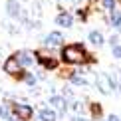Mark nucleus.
Segmentation results:
<instances>
[{
  "label": "nucleus",
  "mask_w": 121,
  "mask_h": 121,
  "mask_svg": "<svg viewBox=\"0 0 121 121\" xmlns=\"http://www.w3.org/2000/svg\"><path fill=\"white\" fill-rule=\"evenodd\" d=\"M62 60H64L65 64H78V65L93 64L91 54H89L82 44H69V46H64V50H62Z\"/></svg>",
  "instance_id": "obj_1"
},
{
  "label": "nucleus",
  "mask_w": 121,
  "mask_h": 121,
  "mask_svg": "<svg viewBox=\"0 0 121 121\" xmlns=\"http://www.w3.org/2000/svg\"><path fill=\"white\" fill-rule=\"evenodd\" d=\"M34 56L38 58V62H40V65H42L44 69H56L58 65H60L58 58H56V56H52L48 50H40V52H36Z\"/></svg>",
  "instance_id": "obj_2"
},
{
  "label": "nucleus",
  "mask_w": 121,
  "mask_h": 121,
  "mask_svg": "<svg viewBox=\"0 0 121 121\" xmlns=\"http://www.w3.org/2000/svg\"><path fill=\"white\" fill-rule=\"evenodd\" d=\"M2 69L6 72L8 75H12V78H16V79H22V75H24V68L18 64V60L14 58V56H10L6 62H4L2 65Z\"/></svg>",
  "instance_id": "obj_3"
},
{
  "label": "nucleus",
  "mask_w": 121,
  "mask_h": 121,
  "mask_svg": "<svg viewBox=\"0 0 121 121\" xmlns=\"http://www.w3.org/2000/svg\"><path fill=\"white\" fill-rule=\"evenodd\" d=\"M12 113H14V117L20 119V121H28V119H32L34 109H32V105H28V103H12Z\"/></svg>",
  "instance_id": "obj_4"
},
{
  "label": "nucleus",
  "mask_w": 121,
  "mask_h": 121,
  "mask_svg": "<svg viewBox=\"0 0 121 121\" xmlns=\"http://www.w3.org/2000/svg\"><path fill=\"white\" fill-rule=\"evenodd\" d=\"M97 85H99V89L103 93H111L115 89V82H113V78L109 73H99L97 75Z\"/></svg>",
  "instance_id": "obj_5"
},
{
  "label": "nucleus",
  "mask_w": 121,
  "mask_h": 121,
  "mask_svg": "<svg viewBox=\"0 0 121 121\" xmlns=\"http://www.w3.org/2000/svg\"><path fill=\"white\" fill-rule=\"evenodd\" d=\"M14 58L18 60V64L22 65V68H30V65H34V54L28 52V50H22V52L14 54Z\"/></svg>",
  "instance_id": "obj_6"
},
{
  "label": "nucleus",
  "mask_w": 121,
  "mask_h": 121,
  "mask_svg": "<svg viewBox=\"0 0 121 121\" xmlns=\"http://www.w3.org/2000/svg\"><path fill=\"white\" fill-rule=\"evenodd\" d=\"M6 12H8V16H12V18H20L22 16V10H20L18 0H8L6 2Z\"/></svg>",
  "instance_id": "obj_7"
},
{
  "label": "nucleus",
  "mask_w": 121,
  "mask_h": 121,
  "mask_svg": "<svg viewBox=\"0 0 121 121\" xmlns=\"http://www.w3.org/2000/svg\"><path fill=\"white\" fill-rule=\"evenodd\" d=\"M44 42H46V46H48V48H54V46H60V44L64 42V36H62L60 32H50Z\"/></svg>",
  "instance_id": "obj_8"
},
{
  "label": "nucleus",
  "mask_w": 121,
  "mask_h": 121,
  "mask_svg": "<svg viewBox=\"0 0 121 121\" xmlns=\"http://www.w3.org/2000/svg\"><path fill=\"white\" fill-rule=\"evenodd\" d=\"M56 24H58V26H62V28H69V26L73 24L72 14H68V12H60L58 16H56Z\"/></svg>",
  "instance_id": "obj_9"
},
{
  "label": "nucleus",
  "mask_w": 121,
  "mask_h": 121,
  "mask_svg": "<svg viewBox=\"0 0 121 121\" xmlns=\"http://www.w3.org/2000/svg\"><path fill=\"white\" fill-rule=\"evenodd\" d=\"M50 103L54 105V107L58 109L60 113H64L65 109H68V101L64 99V95H52V99H50Z\"/></svg>",
  "instance_id": "obj_10"
},
{
  "label": "nucleus",
  "mask_w": 121,
  "mask_h": 121,
  "mask_svg": "<svg viewBox=\"0 0 121 121\" xmlns=\"http://www.w3.org/2000/svg\"><path fill=\"white\" fill-rule=\"evenodd\" d=\"M87 38H89V42H91V44H93L95 48L103 46V42H105V40H103V36H101V32H97V30H91Z\"/></svg>",
  "instance_id": "obj_11"
},
{
  "label": "nucleus",
  "mask_w": 121,
  "mask_h": 121,
  "mask_svg": "<svg viewBox=\"0 0 121 121\" xmlns=\"http://www.w3.org/2000/svg\"><path fill=\"white\" fill-rule=\"evenodd\" d=\"M40 121H56V111L54 109H42V111L38 113Z\"/></svg>",
  "instance_id": "obj_12"
},
{
  "label": "nucleus",
  "mask_w": 121,
  "mask_h": 121,
  "mask_svg": "<svg viewBox=\"0 0 121 121\" xmlns=\"http://www.w3.org/2000/svg\"><path fill=\"white\" fill-rule=\"evenodd\" d=\"M109 22H111L113 28L121 30V14L117 12V10H111V12H109Z\"/></svg>",
  "instance_id": "obj_13"
},
{
  "label": "nucleus",
  "mask_w": 121,
  "mask_h": 121,
  "mask_svg": "<svg viewBox=\"0 0 121 121\" xmlns=\"http://www.w3.org/2000/svg\"><path fill=\"white\" fill-rule=\"evenodd\" d=\"M89 111H91V115H93L95 119H99V117H101V113H103V109H101V105H99V103H91V105H89Z\"/></svg>",
  "instance_id": "obj_14"
},
{
  "label": "nucleus",
  "mask_w": 121,
  "mask_h": 121,
  "mask_svg": "<svg viewBox=\"0 0 121 121\" xmlns=\"http://www.w3.org/2000/svg\"><path fill=\"white\" fill-rule=\"evenodd\" d=\"M69 79H72L73 85H85V83H87V82L82 78V75H78V73H72V75H69Z\"/></svg>",
  "instance_id": "obj_15"
},
{
  "label": "nucleus",
  "mask_w": 121,
  "mask_h": 121,
  "mask_svg": "<svg viewBox=\"0 0 121 121\" xmlns=\"http://www.w3.org/2000/svg\"><path fill=\"white\" fill-rule=\"evenodd\" d=\"M22 78H24V82H26L28 85H36V75L34 73H24Z\"/></svg>",
  "instance_id": "obj_16"
},
{
  "label": "nucleus",
  "mask_w": 121,
  "mask_h": 121,
  "mask_svg": "<svg viewBox=\"0 0 121 121\" xmlns=\"http://www.w3.org/2000/svg\"><path fill=\"white\" fill-rule=\"evenodd\" d=\"M101 6L111 12V10H115V0H101Z\"/></svg>",
  "instance_id": "obj_17"
},
{
  "label": "nucleus",
  "mask_w": 121,
  "mask_h": 121,
  "mask_svg": "<svg viewBox=\"0 0 121 121\" xmlns=\"http://www.w3.org/2000/svg\"><path fill=\"white\" fill-rule=\"evenodd\" d=\"M111 56H113V58H121V46H119V44H117V46H113Z\"/></svg>",
  "instance_id": "obj_18"
},
{
  "label": "nucleus",
  "mask_w": 121,
  "mask_h": 121,
  "mask_svg": "<svg viewBox=\"0 0 121 121\" xmlns=\"http://www.w3.org/2000/svg\"><path fill=\"white\" fill-rule=\"evenodd\" d=\"M109 44H111V46H117L119 44V36H111L109 38Z\"/></svg>",
  "instance_id": "obj_19"
},
{
  "label": "nucleus",
  "mask_w": 121,
  "mask_h": 121,
  "mask_svg": "<svg viewBox=\"0 0 121 121\" xmlns=\"http://www.w3.org/2000/svg\"><path fill=\"white\" fill-rule=\"evenodd\" d=\"M107 121H121V119L117 117V115H109V117H107Z\"/></svg>",
  "instance_id": "obj_20"
},
{
  "label": "nucleus",
  "mask_w": 121,
  "mask_h": 121,
  "mask_svg": "<svg viewBox=\"0 0 121 121\" xmlns=\"http://www.w3.org/2000/svg\"><path fill=\"white\" fill-rule=\"evenodd\" d=\"M0 117H4V107L0 105Z\"/></svg>",
  "instance_id": "obj_21"
},
{
  "label": "nucleus",
  "mask_w": 121,
  "mask_h": 121,
  "mask_svg": "<svg viewBox=\"0 0 121 121\" xmlns=\"http://www.w3.org/2000/svg\"><path fill=\"white\" fill-rule=\"evenodd\" d=\"M75 121H89V119H85V117H78Z\"/></svg>",
  "instance_id": "obj_22"
},
{
  "label": "nucleus",
  "mask_w": 121,
  "mask_h": 121,
  "mask_svg": "<svg viewBox=\"0 0 121 121\" xmlns=\"http://www.w3.org/2000/svg\"><path fill=\"white\" fill-rule=\"evenodd\" d=\"M6 121H14V119H12V117H8V119H6Z\"/></svg>",
  "instance_id": "obj_23"
},
{
  "label": "nucleus",
  "mask_w": 121,
  "mask_h": 121,
  "mask_svg": "<svg viewBox=\"0 0 121 121\" xmlns=\"http://www.w3.org/2000/svg\"><path fill=\"white\" fill-rule=\"evenodd\" d=\"M119 89H121V83H119Z\"/></svg>",
  "instance_id": "obj_24"
}]
</instances>
